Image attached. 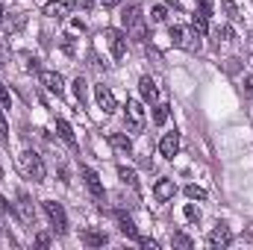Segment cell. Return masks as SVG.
<instances>
[{
	"label": "cell",
	"instance_id": "cell-1",
	"mask_svg": "<svg viewBox=\"0 0 253 250\" xmlns=\"http://www.w3.org/2000/svg\"><path fill=\"white\" fill-rule=\"evenodd\" d=\"M18 165H21V171L33 180V183H42L44 180V162H42V156L36 153V150H24L21 156H18Z\"/></svg>",
	"mask_w": 253,
	"mask_h": 250
},
{
	"label": "cell",
	"instance_id": "cell-2",
	"mask_svg": "<svg viewBox=\"0 0 253 250\" xmlns=\"http://www.w3.org/2000/svg\"><path fill=\"white\" fill-rule=\"evenodd\" d=\"M124 27H126V33L135 39V42H144V36H147V30H144V18H141V6H126L124 9Z\"/></svg>",
	"mask_w": 253,
	"mask_h": 250
},
{
	"label": "cell",
	"instance_id": "cell-3",
	"mask_svg": "<svg viewBox=\"0 0 253 250\" xmlns=\"http://www.w3.org/2000/svg\"><path fill=\"white\" fill-rule=\"evenodd\" d=\"M171 42L180 50H189V53H197L200 50V33L186 30V27H171Z\"/></svg>",
	"mask_w": 253,
	"mask_h": 250
},
{
	"label": "cell",
	"instance_id": "cell-4",
	"mask_svg": "<svg viewBox=\"0 0 253 250\" xmlns=\"http://www.w3.org/2000/svg\"><path fill=\"white\" fill-rule=\"evenodd\" d=\"M44 215L50 218V224H53V230H56L59 236L68 233V218H65L62 203H56V200H44Z\"/></svg>",
	"mask_w": 253,
	"mask_h": 250
},
{
	"label": "cell",
	"instance_id": "cell-5",
	"mask_svg": "<svg viewBox=\"0 0 253 250\" xmlns=\"http://www.w3.org/2000/svg\"><path fill=\"white\" fill-rule=\"evenodd\" d=\"M144 124H147V118H144L141 103H138V100H126V126H129L132 132H141Z\"/></svg>",
	"mask_w": 253,
	"mask_h": 250
},
{
	"label": "cell",
	"instance_id": "cell-6",
	"mask_svg": "<svg viewBox=\"0 0 253 250\" xmlns=\"http://www.w3.org/2000/svg\"><path fill=\"white\" fill-rule=\"evenodd\" d=\"M103 36H106V42H109L112 59H124L126 56V33H121V30H106Z\"/></svg>",
	"mask_w": 253,
	"mask_h": 250
},
{
	"label": "cell",
	"instance_id": "cell-7",
	"mask_svg": "<svg viewBox=\"0 0 253 250\" xmlns=\"http://www.w3.org/2000/svg\"><path fill=\"white\" fill-rule=\"evenodd\" d=\"M80 174H83L85 186H88V191H91V197H94L97 203H103V200H106V191H103V183H100L97 171H91V168H80Z\"/></svg>",
	"mask_w": 253,
	"mask_h": 250
},
{
	"label": "cell",
	"instance_id": "cell-8",
	"mask_svg": "<svg viewBox=\"0 0 253 250\" xmlns=\"http://www.w3.org/2000/svg\"><path fill=\"white\" fill-rule=\"evenodd\" d=\"M94 100H97V106H100L103 115H112L118 109V100H115V94L106 85H94Z\"/></svg>",
	"mask_w": 253,
	"mask_h": 250
},
{
	"label": "cell",
	"instance_id": "cell-9",
	"mask_svg": "<svg viewBox=\"0 0 253 250\" xmlns=\"http://www.w3.org/2000/svg\"><path fill=\"white\" fill-rule=\"evenodd\" d=\"M74 9H77V0H50L44 6V15L47 18H68Z\"/></svg>",
	"mask_w": 253,
	"mask_h": 250
},
{
	"label": "cell",
	"instance_id": "cell-10",
	"mask_svg": "<svg viewBox=\"0 0 253 250\" xmlns=\"http://www.w3.org/2000/svg\"><path fill=\"white\" fill-rule=\"evenodd\" d=\"M233 242V233H230V227H224V224H218L212 233H209V239H206V245L212 250H221V248H227Z\"/></svg>",
	"mask_w": 253,
	"mask_h": 250
},
{
	"label": "cell",
	"instance_id": "cell-11",
	"mask_svg": "<svg viewBox=\"0 0 253 250\" xmlns=\"http://www.w3.org/2000/svg\"><path fill=\"white\" fill-rule=\"evenodd\" d=\"M177 150H180V132H177V129H174V132H165L162 141H159V153H162L165 159H174Z\"/></svg>",
	"mask_w": 253,
	"mask_h": 250
},
{
	"label": "cell",
	"instance_id": "cell-12",
	"mask_svg": "<svg viewBox=\"0 0 253 250\" xmlns=\"http://www.w3.org/2000/svg\"><path fill=\"white\" fill-rule=\"evenodd\" d=\"M18 215H21V221L27 224V227H36V209H33V200L21 191L18 194Z\"/></svg>",
	"mask_w": 253,
	"mask_h": 250
},
{
	"label": "cell",
	"instance_id": "cell-13",
	"mask_svg": "<svg viewBox=\"0 0 253 250\" xmlns=\"http://www.w3.org/2000/svg\"><path fill=\"white\" fill-rule=\"evenodd\" d=\"M39 80H42V85H44L47 91H53L56 97H59V94L65 91V85H62V77H59L56 71H42V74H39Z\"/></svg>",
	"mask_w": 253,
	"mask_h": 250
},
{
	"label": "cell",
	"instance_id": "cell-14",
	"mask_svg": "<svg viewBox=\"0 0 253 250\" xmlns=\"http://www.w3.org/2000/svg\"><path fill=\"white\" fill-rule=\"evenodd\" d=\"M80 242H83L85 248H103V245H106V233H103V230L88 227V230H83V233H80Z\"/></svg>",
	"mask_w": 253,
	"mask_h": 250
},
{
	"label": "cell",
	"instance_id": "cell-15",
	"mask_svg": "<svg viewBox=\"0 0 253 250\" xmlns=\"http://www.w3.org/2000/svg\"><path fill=\"white\" fill-rule=\"evenodd\" d=\"M109 144H112V150H118V153H124V156L132 153V141H129L126 132H109Z\"/></svg>",
	"mask_w": 253,
	"mask_h": 250
},
{
	"label": "cell",
	"instance_id": "cell-16",
	"mask_svg": "<svg viewBox=\"0 0 253 250\" xmlns=\"http://www.w3.org/2000/svg\"><path fill=\"white\" fill-rule=\"evenodd\" d=\"M177 194V186H174V180H159L156 186H153V197L159 200V203H165V200H171Z\"/></svg>",
	"mask_w": 253,
	"mask_h": 250
},
{
	"label": "cell",
	"instance_id": "cell-17",
	"mask_svg": "<svg viewBox=\"0 0 253 250\" xmlns=\"http://www.w3.org/2000/svg\"><path fill=\"white\" fill-rule=\"evenodd\" d=\"M115 221H118V230L124 233L126 239H135V242H138V230H135V224H132V218H129V215L115 212Z\"/></svg>",
	"mask_w": 253,
	"mask_h": 250
},
{
	"label": "cell",
	"instance_id": "cell-18",
	"mask_svg": "<svg viewBox=\"0 0 253 250\" xmlns=\"http://www.w3.org/2000/svg\"><path fill=\"white\" fill-rule=\"evenodd\" d=\"M138 91H141V97H144L147 103H156V83H153L150 77H141V80H138Z\"/></svg>",
	"mask_w": 253,
	"mask_h": 250
},
{
	"label": "cell",
	"instance_id": "cell-19",
	"mask_svg": "<svg viewBox=\"0 0 253 250\" xmlns=\"http://www.w3.org/2000/svg\"><path fill=\"white\" fill-rule=\"evenodd\" d=\"M191 30L194 33H209V15L206 12H200V9H194V15H191Z\"/></svg>",
	"mask_w": 253,
	"mask_h": 250
},
{
	"label": "cell",
	"instance_id": "cell-20",
	"mask_svg": "<svg viewBox=\"0 0 253 250\" xmlns=\"http://www.w3.org/2000/svg\"><path fill=\"white\" fill-rule=\"evenodd\" d=\"M56 132H59V138H62L65 144H71V147H77V138H74V129H71V124L68 121H56Z\"/></svg>",
	"mask_w": 253,
	"mask_h": 250
},
{
	"label": "cell",
	"instance_id": "cell-21",
	"mask_svg": "<svg viewBox=\"0 0 253 250\" xmlns=\"http://www.w3.org/2000/svg\"><path fill=\"white\" fill-rule=\"evenodd\" d=\"M74 97H77L80 103H85V97H88V83H85L83 77L74 80Z\"/></svg>",
	"mask_w": 253,
	"mask_h": 250
},
{
	"label": "cell",
	"instance_id": "cell-22",
	"mask_svg": "<svg viewBox=\"0 0 253 250\" xmlns=\"http://www.w3.org/2000/svg\"><path fill=\"white\" fill-rule=\"evenodd\" d=\"M168 109H171V106H168V103H159V106H156V109H153V124H165V121H168Z\"/></svg>",
	"mask_w": 253,
	"mask_h": 250
},
{
	"label": "cell",
	"instance_id": "cell-23",
	"mask_svg": "<svg viewBox=\"0 0 253 250\" xmlns=\"http://www.w3.org/2000/svg\"><path fill=\"white\" fill-rule=\"evenodd\" d=\"M221 9L227 12V18H230V21H239V18H242V15H239V6H236L233 0H221Z\"/></svg>",
	"mask_w": 253,
	"mask_h": 250
},
{
	"label": "cell",
	"instance_id": "cell-24",
	"mask_svg": "<svg viewBox=\"0 0 253 250\" xmlns=\"http://www.w3.org/2000/svg\"><path fill=\"white\" fill-rule=\"evenodd\" d=\"M118 177L124 180L126 186H138V180H135V171H132V168H126V165H121V168H118Z\"/></svg>",
	"mask_w": 253,
	"mask_h": 250
},
{
	"label": "cell",
	"instance_id": "cell-25",
	"mask_svg": "<svg viewBox=\"0 0 253 250\" xmlns=\"http://www.w3.org/2000/svg\"><path fill=\"white\" fill-rule=\"evenodd\" d=\"M150 18H153L156 24H162V21L168 18V6H162V3H156V6L150 9Z\"/></svg>",
	"mask_w": 253,
	"mask_h": 250
},
{
	"label": "cell",
	"instance_id": "cell-26",
	"mask_svg": "<svg viewBox=\"0 0 253 250\" xmlns=\"http://www.w3.org/2000/svg\"><path fill=\"white\" fill-rule=\"evenodd\" d=\"M186 197L189 200H206V191L200 186H186Z\"/></svg>",
	"mask_w": 253,
	"mask_h": 250
},
{
	"label": "cell",
	"instance_id": "cell-27",
	"mask_svg": "<svg viewBox=\"0 0 253 250\" xmlns=\"http://www.w3.org/2000/svg\"><path fill=\"white\" fill-rule=\"evenodd\" d=\"M215 36H218L221 42H230V39H233V27H230V24H224V27H218V30H215Z\"/></svg>",
	"mask_w": 253,
	"mask_h": 250
},
{
	"label": "cell",
	"instance_id": "cell-28",
	"mask_svg": "<svg viewBox=\"0 0 253 250\" xmlns=\"http://www.w3.org/2000/svg\"><path fill=\"white\" fill-rule=\"evenodd\" d=\"M174 245H177V248H186V250H189V248H191V239H189V236H183V233H174Z\"/></svg>",
	"mask_w": 253,
	"mask_h": 250
},
{
	"label": "cell",
	"instance_id": "cell-29",
	"mask_svg": "<svg viewBox=\"0 0 253 250\" xmlns=\"http://www.w3.org/2000/svg\"><path fill=\"white\" fill-rule=\"evenodd\" d=\"M183 212H186V218H189V221H200V209H197L194 203H189V206H186Z\"/></svg>",
	"mask_w": 253,
	"mask_h": 250
},
{
	"label": "cell",
	"instance_id": "cell-30",
	"mask_svg": "<svg viewBox=\"0 0 253 250\" xmlns=\"http://www.w3.org/2000/svg\"><path fill=\"white\" fill-rule=\"evenodd\" d=\"M9 135V124H6V115H3V103H0V138Z\"/></svg>",
	"mask_w": 253,
	"mask_h": 250
},
{
	"label": "cell",
	"instance_id": "cell-31",
	"mask_svg": "<svg viewBox=\"0 0 253 250\" xmlns=\"http://www.w3.org/2000/svg\"><path fill=\"white\" fill-rule=\"evenodd\" d=\"M0 103H3V109H9V106H12V94H9L3 85H0Z\"/></svg>",
	"mask_w": 253,
	"mask_h": 250
},
{
	"label": "cell",
	"instance_id": "cell-32",
	"mask_svg": "<svg viewBox=\"0 0 253 250\" xmlns=\"http://www.w3.org/2000/svg\"><path fill=\"white\" fill-rule=\"evenodd\" d=\"M138 245H141L144 250H159V245H156L153 239H141V236H138Z\"/></svg>",
	"mask_w": 253,
	"mask_h": 250
},
{
	"label": "cell",
	"instance_id": "cell-33",
	"mask_svg": "<svg viewBox=\"0 0 253 250\" xmlns=\"http://www.w3.org/2000/svg\"><path fill=\"white\" fill-rule=\"evenodd\" d=\"M197 9L206 12V15H212V0H197Z\"/></svg>",
	"mask_w": 253,
	"mask_h": 250
},
{
	"label": "cell",
	"instance_id": "cell-34",
	"mask_svg": "<svg viewBox=\"0 0 253 250\" xmlns=\"http://www.w3.org/2000/svg\"><path fill=\"white\" fill-rule=\"evenodd\" d=\"M36 242H39V245H42V248H47V245H50V239H47V236H44V233H42V236H36Z\"/></svg>",
	"mask_w": 253,
	"mask_h": 250
},
{
	"label": "cell",
	"instance_id": "cell-35",
	"mask_svg": "<svg viewBox=\"0 0 253 250\" xmlns=\"http://www.w3.org/2000/svg\"><path fill=\"white\" fill-rule=\"evenodd\" d=\"M245 91H248V94H253V77H248V80H245Z\"/></svg>",
	"mask_w": 253,
	"mask_h": 250
},
{
	"label": "cell",
	"instance_id": "cell-36",
	"mask_svg": "<svg viewBox=\"0 0 253 250\" xmlns=\"http://www.w3.org/2000/svg\"><path fill=\"white\" fill-rule=\"evenodd\" d=\"M100 3H103V6H106V9H112V6H118V3H121V0H100Z\"/></svg>",
	"mask_w": 253,
	"mask_h": 250
},
{
	"label": "cell",
	"instance_id": "cell-37",
	"mask_svg": "<svg viewBox=\"0 0 253 250\" xmlns=\"http://www.w3.org/2000/svg\"><path fill=\"white\" fill-rule=\"evenodd\" d=\"M3 15H6V9H3V3H0V24H3Z\"/></svg>",
	"mask_w": 253,
	"mask_h": 250
},
{
	"label": "cell",
	"instance_id": "cell-38",
	"mask_svg": "<svg viewBox=\"0 0 253 250\" xmlns=\"http://www.w3.org/2000/svg\"><path fill=\"white\" fill-rule=\"evenodd\" d=\"M251 50H253V36H251Z\"/></svg>",
	"mask_w": 253,
	"mask_h": 250
},
{
	"label": "cell",
	"instance_id": "cell-39",
	"mask_svg": "<svg viewBox=\"0 0 253 250\" xmlns=\"http://www.w3.org/2000/svg\"><path fill=\"white\" fill-rule=\"evenodd\" d=\"M0 56H3V44H0Z\"/></svg>",
	"mask_w": 253,
	"mask_h": 250
}]
</instances>
